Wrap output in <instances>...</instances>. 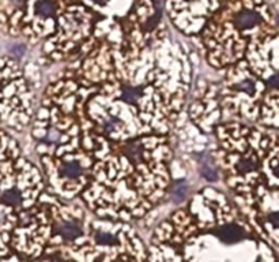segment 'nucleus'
Returning a JSON list of instances; mask_svg holds the SVG:
<instances>
[{"mask_svg":"<svg viewBox=\"0 0 279 262\" xmlns=\"http://www.w3.org/2000/svg\"><path fill=\"white\" fill-rule=\"evenodd\" d=\"M260 22H262V18H260V15L256 11L253 10L238 11L236 16H234V25L241 32L252 30V29L258 26Z\"/></svg>","mask_w":279,"mask_h":262,"instance_id":"obj_1","label":"nucleus"},{"mask_svg":"<svg viewBox=\"0 0 279 262\" xmlns=\"http://www.w3.org/2000/svg\"><path fill=\"white\" fill-rule=\"evenodd\" d=\"M56 232L66 241H74L82 235V224L75 219L62 220L56 224Z\"/></svg>","mask_w":279,"mask_h":262,"instance_id":"obj_2","label":"nucleus"},{"mask_svg":"<svg viewBox=\"0 0 279 262\" xmlns=\"http://www.w3.org/2000/svg\"><path fill=\"white\" fill-rule=\"evenodd\" d=\"M216 236H218L223 243L233 245V243H237V242L242 241L245 234H244V231H242L238 225L226 224L216 230Z\"/></svg>","mask_w":279,"mask_h":262,"instance_id":"obj_3","label":"nucleus"},{"mask_svg":"<svg viewBox=\"0 0 279 262\" xmlns=\"http://www.w3.org/2000/svg\"><path fill=\"white\" fill-rule=\"evenodd\" d=\"M121 153L128 157V160L134 163V164H139L143 161V156H144V148L139 141H131V142H126L124 145L120 146Z\"/></svg>","mask_w":279,"mask_h":262,"instance_id":"obj_4","label":"nucleus"},{"mask_svg":"<svg viewBox=\"0 0 279 262\" xmlns=\"http://www.w3.org/2000/svg\"><path fill=\"white\" fill-rule=\"evenodd\" d=\"M59 174L60 176L69 180H76L82 175V166L79 161L67 160L59 164Z\"/></svg>","mask_w":279,"mask_h":262,"instance_id":"obj_5","label":"nucleus"},{"mask_svg":"<svg viewBox=\"0 0 279 262\" xmlns=\"http://www.w3.org/2000/svg\"><path fill=\"white\" fill-rule=\"evenodd\" d=\"M58 11V3L56 0H38L36 3V14L41 16L42 19L52 18Z\"/></svg>","mask_w":279,"mask_h":262,"instance_id":"obj_6","label":"nucleus"},{"mask_svg":"<svg viewBox=\"0 0 279 262\" xmlns=\"http://www.w3.org/2000/svg\"><path fill=\"white\" fill-rule=\"evenodd\" d=\"M0 199H1V202L7 203L10 206H19L22 202L21 193L18 188H10L7 191H3L0 194Z\"/></svg>","mask_w":279,"mask_h":262,"instance_id":"obj_7","label":"nucleus"},{"mask_svg":"<svg viewBox=\"0 0 279 262\" xmlns=\"http://www.w3.org/2000/svg\"><path fill=\"white\" fill-rule=\"evenodd\" d=\"M95 242L98 245H102V246H113V245H117V238L111 232H105V231H97L94 235Z\"/></svg>","mask_w":279,"mask_h":262,"instance_id":"obj_8","label":"nucleus"},{"mask_svg":"<svg viewBox=\"0 0 279 262\" xmlns=\"http://www.w3.org/2000/svg\"><path fill=\"white\" fill-rule=\"evenodd\" d=\"M236 168L240 174H249V172L255 171L258 166H256V161L251 157H241V159H238Z\"/></svg>","mask_w":279,"mask_h":262,"instance_id":"obj_9","label":"nucleus"},{"mask_svg":"<svg viewBox=\"0 0 279 262\" xmlns=\"http://www.w3.org/2000/svg\"><path fill=\"white\" fill-rule=\"evenodd\" d=\"M121 127H123V122H121L120 119L115 118V116H109V118H106L105 120H102V130H104L106 134L116 133Z\"/></svg>","mask_w":279,"mask_h":262,"instance_id":"obj_10","label":"nucleus"},{"mask_svg":"<svg viewBox=\"0 0 279 262\" xmlns=\"http://www.w3.org/2000/svg\"><path fill=\"white\" fill-rule=\"evenodd\" d=\"M187 190H188L187 183L184 180H180L172 188V198H173L176 202H179L181 199H184V197L187 195Z\"/></svg>","mask_w":279,"mask_h":262,"instance_id":"obj_11","label":"nucleus"},{"mask_svg":"<svg viewBox=\"0 0 279 262\" xmlns=\"http://www.w3.org/2000/svg\"><path fill=\"white\" fill-rule=\"evenodd\" d=\"M236 89L247 93L249 96H252L253 93H255V90H256V85H255V82H253L251 78H245V80L240 81L238 84H236Z\"/></svg>","mask_w":279,"mask_h":262,"instance_id":"obj_12","label":"nucleus"},{"mask_svg":"<svg viewBox=\"0 0 279 262\" xmlns=\"http://www.w3.org/2000/svg\"><path fill=\"white\" fill-rule=\"evenodd\" d=\"M142 94V89H137V87H124L123 89V98L128 102H135L138 97Z\"/></svg>","mask_w":279,"mask_h":262,"instance_id":"obj_13","label":"nucleus"},{"mask_svg":"<svg viewBox=\"0 0 279 262\" xmlns=\"http://www.w3.org/2000/svg\"><path fill=\"white\" fill-rule=\"evenodd\" d=\"M60 133H59L58 130H55V129H52V130H49V133H48V135L45 137V144H55V142H58L59 139H60Z\"/></svg>","mask_w":279,"mask_h":262,"instance_id":"obj_14","label":"nucleus"},{"mask_svg":"<svg viewBox=\"0 0 279 262\" xmlns=\"http://www.w3.org/2000/svg\"><path fill=\"white\" fill-rule=\"evenodd\" d=\"M270 221L273 223V225H274V228H278V213L277 212H274V213H271V216H270Z\"/></svg>","mask_w":279,"mask_h":262,"instance_id":"obj_15","label":"nucleus"},{"mask_svg":"<svg viewBox=\"0 0 279 262\" xmlns=\"http://www.w3.org/2000/svg\"><path fill=\"white\" fill-rule=\"evenodd\" d=\"M93 1H95V3H100V4H102V3H106L108 0H93Z\"/></svg>","mask_w":279,"mask_h":262,"instance_id":"obj_16","label":"nucleus"},{"mask_svg":"<svg viewBox=\"0 0 279 262\" xmlns=\"http://www.w3.org/2000/svg\"><path fill=\"white\" fill-rule=\"evenodd\" d=\"M184 1H187V3H195L198 0H184Z\"/></svg>","mask_w":279,"mask_h":262,"instance_id":"obj_17","label":"nucleus"}]
</instances>
